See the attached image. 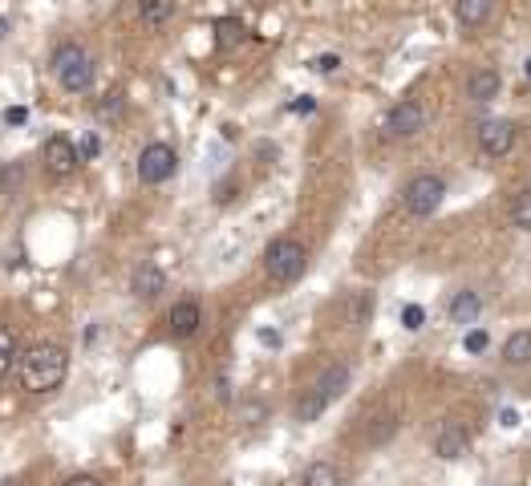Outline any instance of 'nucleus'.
Here are the masks:
<instances>
[{
    "label": "nucleus",
    "instance_id": "19",
    "mask_svg": "<svg viewBox=\"0 0 531 486\" xmlns=\"http://www.w3.org/2000/svg\"><path fill=\"white\" fill-rule=\"evenodd\" d=\"M215 41H219V49H235L243 41V25L235 17L215 20Z\"/></svg>",
    "mask_w": 531,
    "mask_h": 486
},
{
    "label": "nucleus",
    "instance_id": "25",
    "mask_svg": "<svg viewBox=\"0 0 531 486\" xmlns=\"http://www.w3.org/2000/svg\"><path fill=\"white\" fill-rule=\"evenodd\" d=\"M341 66V58H337V53H325V58H317V61H312V69H317V73H333V69H337Z\"/></svg>",
    "mask_w": 531,
    "mask_h": 486
},
{
    "label": "nucleus",
    "instance_id": "3",
    "mask_svg": "<svg viewBox=\"0 0 531 486\" xmlns=\"http://www.w3.org/2000/svg\"><path fill=\"white\" fill-rule=\"evenodd\" d=\"M304 264H309L304 243H296V239H289V235L272 239L268 251H264V272H268L276 284H292V280H300L304 276Z\"/></svg>",
    "mask_w": 531,
    "mask_h": 486
},
{
    "label": "nucleus",
    "instance_id": "12",
    "mask_svg": "<svg viewBox=\"0 0 531 486\" xmlns=\"http://www.w3.org/2000/svg\"><path fill=\"white\" fill-rule=\"evenodd\" d=\"M499 89H503V77L495 73V69H474V73L466 77V97H471L474 105L495 102V97H499Z\"/></svg>",
    "mask_w": 531,
    "mask_h": 486
},
{
    "label": "nucleus",
    "instance_id": "5",
    "mask_svg": "<svg viewBox=\"0 0 531 486\" xmlns=\"http://www.w3.org/2000/svg\"><path fill=\"white\" fill-rule=\"evenodd\" d=\"M426 122H430V110H426L422 102H414V97H406V102H397L386 110V118H381V134L386 138H418V134L426 130Z\"/></svg>",
    "mask_w": 531,
    "mask_h": 486
},
{
    "label": "nucleus",
    "instance_id": "20",
    "mask_svg": "<svg viewBox=\"0 0 531 486\" xmlns=\"http://www.w3.org/2000/svg\"><path fill=\"white\" fill-rule=\"evenodd\" d=\"M12 361H17V336H12V328H0V382L9 377Z\"/></svg>",
    "mask_w": 531,
    "mask_h": 486
},
{
    "label": "nucleus",
    "instance_id": "23",
    "mask_svg": "<svg viewBox=\"0 0 531 486\" xmlns=\"http://www.w3.org/2000/svg\"><path fill=\"white\" fill-rule=\"evenodd\" d=\"M394 429H397V418H394V413H386V418L377 421V429H373V434H369V442H386L389 434H394Z\"/></svg>",
    "mask_w": 531,
    "mask_h": 486
},
{
    "label": "nucleus",
    "instance_id": "22",
    "mask_svg": "<svg viewBox=\"0 0 531 486\" xmlns=\"http://www.w3.org/2000/svg\"><path fill=\"white\" fill-rule=\"evenodd\" d=\"M466 353H483V349H487V344H491V336H487L483 333V328H471V333H466Z\"/></svg>",
    "mask_w": 531,
    "mask_h": 486
},
{
    "label": "nucleus",
    "instance_id": "24",
    "mask_svg": "<svg viewBox=\"0 0 531 486\" xmlns=\"http://www.w3.org/2000/svg\"><path fill=\"white\" fill-rule=\"evenodd\" d=\"M402 324H406L410 333H418V328L426 324V312H422L418 305H406V312H402Z\"/></svg>",
    "mask_w": 531,
    "mask_h": 486
},
{
    "label": "nucleus",
    "instance_id": "10",
    "mask_svg": "<svg viewBox=\"0 0 531 486\" xmlns=\"http://www.w3.org/2000/svg\"><path fill=\"white\" fill-rule=\"evenodd\" d=\"M466 446H471V434H466V429L458 426L454 418H446L442 426H438V434H435V454L450 462V458L466 454Z\"/></svg>",
    "mask_w": 531,
    "mask_h": 486
},
{
    "label": "nucleus",
    "instance_id": "21",
    "mask_svg": "<svg viewBox=\"0 0 531 486\" xmlns=\"http://www.w3.org/2000/svg\"><path fill=\"white\" fill-rule=\"evenodd\" d=\"M512 223H515V228H523V231H531V191L515 195V203H512Z\"/></svg>",
    "mask_w": 531,
    "mask_h": 486
},
{
    "label": "nucleus",
    "instance_id": "2",
    "mask_svg": "<svg viewBox=\"0 0 531 486\" xmlns=\"http://www.w3.org/2000/svg\"><path fill=\"white\" fill-rule=\"evenodd\" d=\"M345 385H349V365L345 361H333L325 373H320L317 382H312V390L300 397V405H296V418L300 421H317L320 413L333 405V401L345 393Z\"/></svg>",
    "mask_w": 531,
    "mask_h": 486
},
{
    "label": "nucleus",
    "instance_id": "8",
    "mask_svg": "<svg viewBox=\"0 0 531 486\" xmlns=\"http://www.w3.org/2000/svg\"><path fill=\"white\" fill-rule=\"evenodd\" d=\"M41 158H45V171L53 174V179H69V174L78 171L81 154H78V146L69 143L65 134H53V138L45 143V150H41Z\"/></svg>",
    "mask_w": 531,
    "mask_h": 486
},
{
    "label": "nucleus",
    "instance_id": "13",
    "mask_svg": "<svg viewBox=\"0 0 531 486\" xmlns=\"http://www.w3.org/2000/svg\"><path fill=\"white\" fill-rule=\"evenodd\" d=\"M495 12V0H454V17L463 29H483Z\"/></svg>",
    "mask_w": 531,
    "mask_h": 486
},
{
    "label": "nucleus",
    "instance_id": "1",
    "mask_svg": "<svg viewBox=\"0 0 531 486\" xmlns=\"http://www.w3.org/2000/svg\"><path fill=\"white\" fill-rule=\"evenodd\" d=\"M65 373H69V353L53 341L33 344L29 353L20 357V385H25L29 393L58 390V385L65 382Z\"/></svg>",
    "mask_w": 531,
    "mask_h": 486
},
{
    "label": "nucleus",
    "instance_id": "28",
    "mask_svg": "<svg viewBox=\"0 0 531 486\" xmlns=\"http://www.w3.org/2000/svg\"><path fill=\"white\" fill-rule=\"evenodd\" d=\"M65 486H102V482H97L94 474H78V478H69Z\"/></svg>",
    "mask_w": 531,
    "mask_h": 486
},
{
    "label": "nucleus",
    "instance_id": "16",
    "mask_svg": "<svg viewBox=\"0 0 531 486\" xmlns=\"http://www.w3.org/2000/svg\"><path fill=\"white\" fill-rule=\"evenodd\" d=\"M479 312H483V300H479V292H454V300H450V320L454 324H474L479 320Z\"/></svg>",
    "mask_w": 531,
    "mask_h": 486
},
{
    "label": "nucleus",
    "instance_id": "6",
    "mask_svg": "<svg viewBox=\"0 0 531 486\" xmlns=\"http://www.w3.org/2000/svg\"><path fill=\"white\" fill-rule=\"evenodd\" d=\"M442 199H446V182L438 179V174H414V179L406 182V191H402L406 211L410 215H418V220L435 215V211L442 207Z\"/></svg>",
    "mask_w": 531,
    "mask_h": 486
},
{
    "label": "nucleus",
    "instance_id": "18",
    "mask_svg": "<svg viewBox=\"0 0 531 486\" xmlns=\"http://www.w3.org/2000/svg\"><path fill=\"white\" fill-rule=\"evenodd\" d=\"M300 486H341V470L333 462H312L300 478Z\"/></svg>",
    "mask_w": 531,
    "mask_h": 486
},
{
    "label": "nucleus",
    "instance_id": "17",
    "mask_svg": "<svg viewBox=\"0 0 531 486\" xmlns=\"http://www.w3.org/2000/svg\"><path fill=\"white\" fill-rule=\"evenodd\" d=\"M171 17H174V0H142L138 4V20L146 29H163Z\"/></svg>",
    "mask_w": 531,
    "mask_h": 486
},
{
    "label": "nucleus",
    "instance_id": "15",
    "mask_svg": "<svg viewBox=\"0 0 531 486\" xmlns=\"http://www.w3.org/2000/svg\"><path fill=\"white\" fill-rule=\"evenodd\" d=\"M503 361L512 365V369L531 365V333L527 328H519V333H512L507 341H503Z\"/></svg>",
    "mask_w": 531,
    "mask_h": 486
},
{
    "label": "nucleus",
    "instance_id": "29",
    "mask_svg": "<svg viewBox=\"0 0 531 486\" xmlns=\"http://www.w3.org/2000/svg\"><path fill=\"white\" fill-rule=\"evenodd\" d=\"M0 486H20V478L12 474V478H4V482H0Z\"/></svg>",
    "mask_w": 531,
    "mask_h": 486
},
{
    "label": "nucleus",
    "instance_id": "31",
    "mask_svg": "<svg viewBox=\"0 0 531 486\" xmlns=\"http://www.w3.org/2000/svg\"><path fill=\"white\" fill-rule=\"evenodd\" d=\"M527 77H531V61H527Z\"/></svg>",
    "mask_w": 531,
    "mask_h": 486
},
{
    "label": "nucleus",
    "instance_id": "9",
    "mask_svg": "<svg viewBox=\"0 0 531 486\" xmlns=\"http://www.w3.org/2000/svg\"><path fill=\"white\" fill-rule=\"evenodd\" d=\"M512 146H515V126L507 118H491V122L479 126V150L487 158H503Z\"/></svg>",
    "mask_w": 531,
    "mask_h": 486
},
{
    "label": "nucleus",
    "instance_id": "14",
    "mask_svg": "<svg viewBox=\"0 0 531 486\" xmlns=\"http://www.w3.org/2000/svg\"><path fill=\"white\" fill-rule=\"evenodd\" d=\"M163 288H166V276L158 264H138L135 267V296L138 300H155Z\"/></svg>",
    "mask_w": 531,
    "mask_h": 486
},
{
    "label": "nucleus",
    "instance_id": "27",
    "mask_svg": "<svg viewBox=\"0 0 531 486\" xmlns=\"http://www.w3.org/2000/svg\"><path fill=\"white\" fill-rule=\"evenodd\" d=\"M97 150H102V138H97V134L89 130V134H86V143H81V154H86V158H94Z\"/></svg>",
    "mask_w": 531,
    "mask_h": 486
},
{
    "label": "nucleus",
    "instance_id": "30",
    "mask_svg": "<svg viewBox=\"0 0 531 486\" xmlns=\"http://www.w3.org/2000/svg\"><path fill=\"white\" fill-rule=\"evenodd\" d=\"M4 29H9V20H4V17H0V37H4Z\"/></svg>",
    "mask_w": 531,
    "mask_h": 486
},
{
    "label": "nucleus",
    "instance_id": "7",
    "mask_svg": "<svg viewBox=\"0 0 531 486\" xmlns=\"http://www.w3.org/2000/svg\"><path fill=\"white\" fill-rule=\"evenodd\" d=\"M174 171H179V154H174V146H166V143L142 146V154H138V179H142L146 187H163Z\"/></svg>",
    "mask_w": 531,
    "mask_h": 486
},
{
    "label": "nucleus",
    "instance_id": "11",
    "mask_svg": "<svg viewBox=\"0 0 531 486\" xmlns=\"http://www.w3.org/2000/svg\"><path fill=\"white\" fill-rule=\"evenodd\" d=\"M166 324H171V336L187 341V336L199 333V324H204V308L195 305V300H179V305L171 308V316H166Z\"/></svg>",
    "mask_w": 531,
    "mask_h": 486
},
{
    "label": "nucleus",
    "instance_id": "4",
    "mask_svg": "<svg viewBox=\"0 0 531 486\" xmlns=\"http://www.w3.org/2000/svg\"><path fill=\"white\" fill-rule=\"evenodd\" d=\"M53 73H58L61 89H69V94H81V89L94 86V61L78 41H69L53 53Z\"/></svg>",
    "mask_w": 531,
    "mask_h": 486
},
{
    "label": "nucleus",
    "instance_id": "26",
    "mask_svg": "<svg viewBox=\"0 0 531 486\" xmlns=\"http://www.w3.org/2000/svg\"><path fill=\"white\" fill-rule=\"evenodd\" d=\"M20 171H25V166H20V162H12L9 171H4V179H0V187H4V191H12V187L20 182Z\"/></svg>",
    "mask_w": 531,
    "mask_h": 486
}]
</instances>
